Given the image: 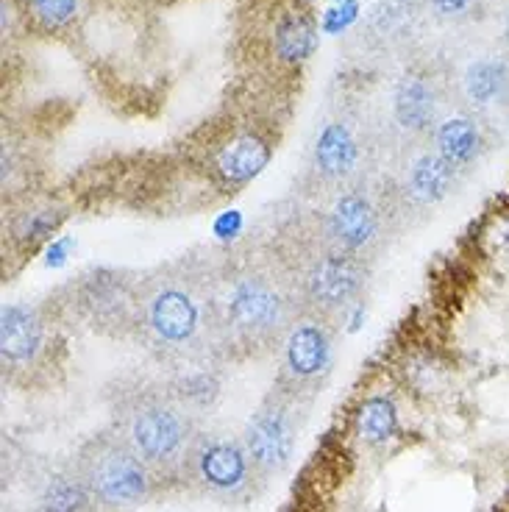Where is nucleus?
Here are the masks:
<instances>
[{
    "instance_id": "bb28decb",
    "label": "nucleus",
    "mask_w": 509,
    "mask_h": 512,
    "mask_svg": "<svg viewBox=\"0 0 509 512\" xmlns=\"http://www.w3.org/2000/svg\"><path fill=\"white\" fill-rule=\"evenodd\" d=\"M501 37H504V48L509 53V9H507V17H504V28H501Z\"/></svg>"
},
{
    "instance_id": "6e6552de",
    "label": "nucleus",
    "mask_w": 509,
    "mask_h": 512,
    "mask_svg": "<svg viewBox=\"0 0 509 512\" xmlns=\"http://www.w3.org/2000/svg\"><path fill=\"white\" fill-rule=\"evenodd\" d=\"M276 390L298 404L318 396L334 368V323L315 312H301L279 343Z\"/></svg>"
},
{
    "instance_id": "b1692460",
    "label": "nucleus",
    "mask_w": 509,
    "mask_h": 512,
    "mask_svg": "<svg viewBox=\"0 0 509 512\" xmlns=\"http://www.w3.org/2000/svg\"><path fill=\"white\" fill-rule=\"evenodd\" d=\"M476 248L482 256L509 254V206H496L484 215L482 226L476 231Z\"/></svg>"
},
{
    "instance_id": "ddd939ff",
    "label": "nucleus",
    "mask_w": 509,
    "mask_h": 512,
    "mask_svg": "<svg viewBox=\"0 0 509 512\" xmlns=\"http://www.w3.org/2000/svg\"><path fill=\"white\" fill-rule=\"evenodd\" d=\"M53 329L48 315L34 304H6L0 312V362L3 371L31 373L48 359Z\"/></svg>"
},
{
    "instance_id": "9d476101",
    "label": "nucleus",
    "mask_w": 509,
    "mask_h": 512,
    "mask_svg": "<svg viewBox=\"0 0 509 512\" xmlns=\"http://www.w3.org/2000/svg\"><path fill=\"white\" fill-rule=\"evenodd\" d=\"M137 284L117 270H92L73 287V307L92 329L106 334L134 332Z\"/></svg>"
},
{
    "instance_id": "a878e982",
    "label": "nucleus",
    "mask_w": 509,
    "mask_h": 512,
    "mask_svg": "<svg viewBox=\"0 0 509 512\" xmlns=\"http://www.w3.org/2000/svg\"><path fill=\"white\" fill-rule=\"evenodd\" d=\"M359 17V3L357 0H343L340 6H334L329 12L323 14V31H329V34H340L345 28L351 26L354 20Z\"/></svg>"
},
{
    "instance_id": "f257e3e1",
    "label": "nucleus",
    "mask_w": 509,
    "mask_h": 512,
    "mask_svg": "<svg viewBox=\"0 0 509 512\" xmlns=\"http://www.w3.org/2000/svg\"><path fill=\"white\" fill-rule=\"evenodd\" d=\"M131 337L170 368L223 357L215 312V268L184 259L142 276Z\"/></svg>"
},
{
    "instance_id": "cd10ccee",
    "label": "nucleus",
    "mask_w": 509,
    "mask_h": 512,
    "mask_svg": "<svg viewBox=\"0 0 509 512\" xmlns=\"http://www.w3.org/2000/svg\"><path fill=\"white\" fill-rule=\"evenodd\" d=\"M504 115L509 117V95H507V109H504Z\"/></svg>"
},
{
    "instance_id": "39448f33",
    "label": "nucleus",
    "mask_w": 509,
    "mask_h": 512,
    "mask_svg": "<svg viewBox=\"0 0 509 512\" xmlns=\"http://www.w3.org/2000/svg\"><path fill=\"white\" fill-rule=\"evenodd\" d=\"M304 312H315L337 323L357 304L370 279V265L359 256L334 251L326 245H306L301 256L284 259Z\"/></svg>"
},
{
    "instance_id": "4be33fe9",
    "label": "nucleus",
    "mask_w": 509,
    "mask_h": 512,
    "mask_svg": "<svg viewBox=\"0 0 509 512\" xmlns=\"http://www.w3.org/2000/svg\"><path fill=\"white\" fill-rule=\"evenodd\" d=\"M354 432L368 446H382L390 437H395V432H398V410H395L393 398H365L359 404L357 415H354Z\"/></svg>"
},
{
    "instance_id": "423d86ee",
    "label": "nucleus",
    "mask_w": 509,
    "mask_h": 512,
    "mask_svg": "<svg viewBox=\"0 0 509 512\" xmlns=\"http://www.w3.org/2000/svg\"><path fill=\"white\" fill-rule=\"evenodd\" d=\"M76 471L87 482L101 510H131L140 507L156 487V474L137 457L117 432L90 437L78 448Z\"/></svg>"
},
{
    "instance_id": "9b49d317",
    "label": "nucleus",
    "mask_w": 509,
    "mask_h": 512,
    "mask_svg": "<svg viewBox=\"0 0 509 512\" xmlns=\"http://www.w3.org/2000/svg\"><path fill=\"white\" fill-rule=\"evenodd\" d=\"M443 81L426 67H409L395 78L390 92V123L412 142H429L437 123L446 117Z\"/></svg>"
},
{
    "instance_id": "6ab92c4d",
    "label": "nucleus",
    "mask_w": 509,
    "mask_h": 512,
    "mask_svg": "<svg viewBox=\"0 0 509 512\" xmlns=\"http://www.w3.org/2000/svg\"><path fill=\"white\" fill-rule=\"evenodd\" d=\"M318 45V28L304 9H287L273 20L270 28V53L281 64H304Z\"/></svg>"
},
{
    "instance_id": "f03ea898",
    "label": "nucleus",
    "mask_w": 509,
    "mask_h": 512,
    "mask_svg": "<svg viewBox=\"0 0 509 512\" xmlns=\"http://www.w3.org/2000/svg\"><path fill=\"white\" fill-rule=\"evenodd\" d=\"M215 312L223 357H251L279 348L304 309L284 259L245 254L215 268Z\"/></svg>"
},
{
    "instance_id": "aec40b11",
    "label": "nucleus",
    "mask_w": 509,
    "mask_h": 512,
    "mask_svg": "<svg viewBox=\"0 0 509 512\" xmlns=\"http://www.w3.org/2000/svg\"><path fill=\"white\" fill-rule=\"evenodd\" d=\"M98 501L90 493L87 482L81 479L76 465L53 471L37 493L34 512H98Z\"/></svg>"
},
{
    "instance_id": "1a4fd4ad",
    "label": "nucleus",
    "mask_w": 509,
    "mask_h": 512,
    "mask_svg": "<svg viewBox=\"0 0 509 512\" xmlns=\"http://www.w3.org/2000/svg\"><path fill=\"white\" fill-rule=\"evenodd\" d=\"M304 404H298L290 396H284L281 390L273 387L259 410L248 418L242 429V443L248 448L256 471L268 482L273 476L284 474L290 468L298 446V410Z\"/></svg>"
},
{
    "instance_id": "a211bd4d",
    "label": "nucleus",
    "mask_w": 509,
    "mask_h": 512,
    "mask_svg": "<svg viewBox=\"0 0 509 512\" xmlns=\"http://www.w3.org/2000/svg\"><path fill=\"white\" fill-rule=\"evenodd\" d=\"M423 14L426 12L420 0H379L376 6H370L362 23V34L379 48H393L418 31Z\"/></svg>"
},
{
    "instance_id": "f8f14e48",
    "label": "nucleus",
    "mask_w": 509,
    "mask_h": 512,
    "mask_svg": "<svg viewBox=\"0 0 509 512\" xmlns=\"http://www.w3.org/2000/svg\"><path fill=\"white\" fill-rule=\"evenodd\" d=\"M459 170L448 165L429 142L412 145L398 167L393 201L398 212H429L440 206L459 184Z\"/></svg>"
},
{
    "instance_id": "7ed1b4c3",
    "label": "nucleus",
    "mask_w": 509,
    "mask_h": 512,
    "mask_svg": "<svg viewBox=\"0 0 509 512\" xmlns=\"http://www.w3.org/2000/svg\"><path fill=\"white\" fill-rule=\"evenodd\" d=\"M112 432L142 457L159 482H165L181 479L201 429L195 426V412L187 410L167 384H137L117 393Z\"/></svg>"
},
{
    "instance_id": "20e7f679",
    "label": "nucleus",
    "mask_w": 509,
    "mask_h": 512,
    "mask_svg": "<svg viewBox=\"0 0 509 512\" xmlns=\"http://www.w3.org/2000/svg\"><path fill=\"white\" fill-rule=\"evenodd\" d=\"M395 215L401 212L393 198L379 195L359 179L340 190H331L326 206L315 215L312 240L368 262L387 240V229Z\"/></svg>"
},
{
    "instance_id": "412c9836",
    "label": "nucleus",
    "mask_w": 509,
    "mask_h": 512,
    "mask_svg": "<svg viewBox=\"0 0 509 512\" xmlns=\"http://www.w3.org/2000/svg\"><path fill=\"white\" fill-rule=\"evenodd\" d=\"M64 209L56 204H48V201H34L28 204L26 209H20L12 218V226H9V234L17 245L23 248H37L39 243H45L51 237L53 231L62 226Z\"/></svg>"
},
{
    "instance_id": "f3484780",
    "label": "nucleus",
    "mask_w": 509,
    "mask_h": 512,
    "mask_svg": "<svg viewBox=\"0 0 509 512\" xmlns=\"http://www.w3.org/2000/svg\"><path fill=\"white\" fill-rule=\"evenodd\" d=\"M429 145L454 170L468 173L471 167L482 162L484 151H487V134H484L479 117L468 115V112H454V115H446L437 123L432 137H429Z\"/></svg>"
},
{
    "instance_id": "4468645a",
    "label": "nucleus",
    "mask_w": 509,
    "mask_h": 512,
    "mask_svg": "<svg viewBox=\"0 0 509 512\" xmlns=\"http://www.w3.org/2000/svg\"><path fill=\"white\" fill-rule=\"evenodd\" d=\"M365 159V145L357 126L345 117H331L318 128L312 151H309V173L320 187L340 190L345 184L359 181Z\"/></svg>"
},
{
    "instance_id": "2eb2a0df",
    "label": "nucleus",
    "mask_w": 509,
    "mask_h": 512,
    "mask_svg": "<svg viewBox=\"0 0 509 512\" xmlns=\"http://www.w3.org/2000/svg\"><path fill=\"white\" fill-rule=\"evenodd\" d=\"M509 56L507 53H476L457 73V98L462 112L487 117L507 109Z\"/></svg>"
},
{
    "instance_id": "5701e85b",
    "label": "nucleus",
    "mask_w": 509,
    "mask_h": 512,
    "mask_svg": "<svg viewBox=\"0 0 509 512\" xmlns=\"http://www.w3.org/2000/svg\"><path fill=\"white\" fill-rule=\"evenodd\" d=\"M17 6L28 26L42 34L67 31L84 12V0H17Z\"/></svg>"
},
{
    "instance_id": "0eeeda50",
    "label": "nucleus",
    "mask_w": 509,
    "mask_h": 512,
    "mask_svg": "<svg viewBox=\"0 0 509 512\" xmlns=\"http://www.w3.org/2000/svg\"><path fill=\"white\" fill-rule=\"evenodd\" d=\"M181 482L198 490L201 496L237 504L251 499L256 485L265 479L256 471L242 437H231L226 432H198Z\"/></svg>"
},
{
    "instance_id": "393cba45",
    "label": "nucleus",
    "mask_w": 509,
    "mask_h": 512,
    "mask_svg": "<svg viewBox=\"0 0 509 512\" xmlns=\"http://www.w3.org/2000/svg\"><path fill=\"white\" fill-rule=\"evenodd\" d=\"M420 6L440 23H465L482 9V0H420Z\"/></svg>"
},
{
    "instance_id": "dca6fc26",
    "label": "nucleus",
    "mask_w": 509,
    "mask_h": 512,
    "mask_svg": "<svg viewBox=\"0 0 509 512\" xmlns=\"http://www.w3.org/2000/svg\"><path fill=\"white\" fill-rule=\"evenodd\" d=\"M268 162L270 142L254 128L234 131L209 156L212 176L229 190H237V187H245L248 181H254L268 167Z\"/></svg>"
}]
</instances>
